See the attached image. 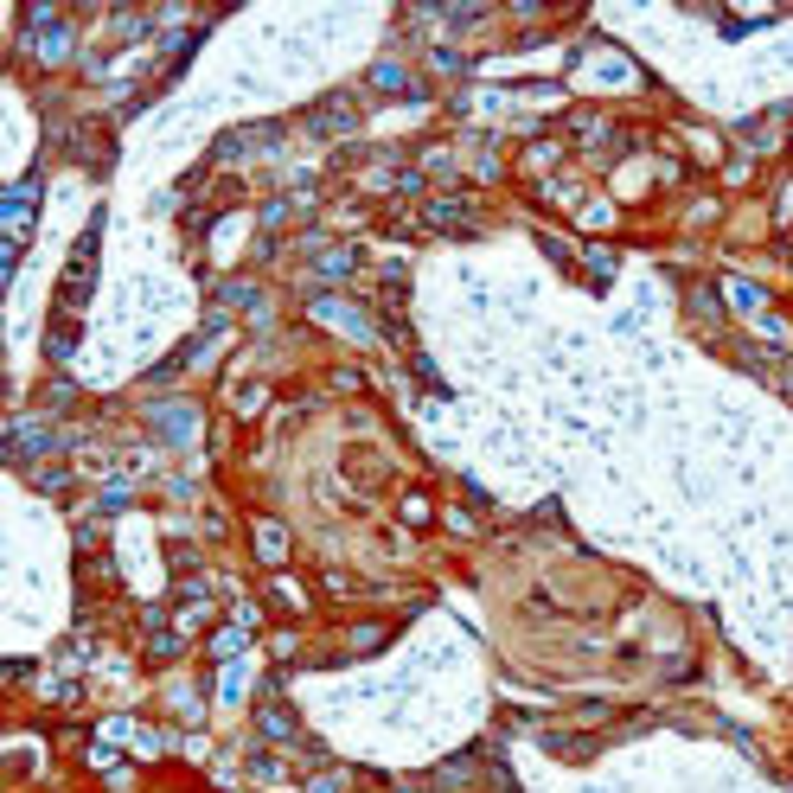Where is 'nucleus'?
I'll return each instance as SVG.
<instances>
[{
    "instance_id": "17",
    "label": "nucleus",
    "mask_w": 793,
    "mask_h": 793,
    "mask_svg": "<svg viewBox=\"0 0 793 793\" xmlns=\"http://www.w3.org/2000/svg\"><path fill=\"white\" fill-rule=\"evenodd\" d=\"M244 633H250V627H230V633H218V653H224V659H230V653H244Z\"/></svg>"
},
{
    "instance_id": "7",
    "label": "nucleus",
    "mask_w": 793,
    "mask_h": 793,
    "mask_svg": "<svg viewBox=\"0 0 793 793\" xmlns=\"http://www.w3.org/2000/svg\"><path fill=\"white\" fill-rule=\"evenodd\" d=\"M256 550H263V563H282V557H288V531L275 525V519H263V525H256Z\"/></svg>"
},
{
    "instance_id": "18",
    "label": "nucleus",
    "mask_w": 793,
    "mask_h": 793,
    "mask_svg": "<svg viewBox=\"0 0 793 793\" xmlns=\"http://www.w3.org/2000/svg\"><path fill=\"white\" fill-rule=\"evenodd\" d=\"M250 774H256V780H275V774H282V762H275V755H256Z\"/></svg>"
},
{
    "instance_id": "13",
    "label": "nucleus",
    "mask_w": 793,
    "mask_h": 793,
    "mask_svg": "<svg viewBox=\"0 0 793 793\" xmlns=\"http://www.w3.org/2000/svg\"><path fill=\"white\" fill-rule=\"evenodd\" d=\"M730 301H736L742 313H755V307H762V288H755V282H730Z\"/></svg>"
},
{
    "instance_id": "2",
    "label": "nucleus",
    "mask_w": 793,
    "mask_h": 793,
    "mask_svg": "<svg viewBox=\"0 0 793 793\" xmlns=\"http://www.w3.org/2000/svg\"><path fill=\"white\" fill-rule=\"evenodd\" d=\"M52 448H58V435H52L46 422L13 416V429H7V455H13V461H38V455H52Z\"/></svg>"
},
{
    "instance_id": "1",
    "label": "nucleus",
    "mask_w": 793,
    "mask_h": 793,
    "mask_svg": "<svg viewBox=\"0 0 793 793\" xmlns=\"http://www.w3.org/2000/svg\"><path fill=\"white\" fill-rule=\"evenodd\" d=\"M32 205H38V173H26L7 198H0V218H7V269L20 263L26 237H32Z\"/></svg>"
},
{
    "instance_id": "12",
    "label": "nucleus",
    "mask_w": 793,
    "mask_h": 793,
    "mask_svg": "<svg viewBox=\"0 0 793 793\" xmlns=\"http://www.w3.org/2000/svg\"><path fill=\"white\" fill-rule=\"evenodd\" d=\"M352 122H359L352 109H321V115H313V129H321V135H339V129H352Z\"/></svg>"
},
{
    "instance_id": "14",
    "label": "nucleus",
    "mask_w": 793,
    "mask_h": 793,
    "mask_svg": "<svg viewBox=\"0 0 793 793\" xmlns=\"http://www.w3.org/2000/svg\"><path fill=\"white\" fill-rule=\"evenodd\" d=\"M71 346H77V333H71V327H58V333L46 339V352H52V359H58V365L71 359Z\"/></svg>"
},
{
    "instance_id": "11",
    "label": "nucleus",
    "mask_w": 793,
    "mask_h": 793,
    "mask_svg": "<svg viewBox=\"0 0 793 793\" xmlns=\"http://www.w3.org/2000/svg\"><path fill=\"white\" fill-rule=\"evenodd\" d=\"M218 295H224V307H250V313H263V295H256L250 282H224Z\"/></svg>"
},
{
    "instance_id": "9",
    "label": "nucleus",
    "mask_w": 793,
    "mask_h": 793,
    "mask_svg": "<svg viewBox=\"0 0 793 793\" xmlns=\"http://www.w3.org/2000/svg\"><path fill=\"white\" fill-rule=\"evenodd\" d=\"M371 90L404 96V90H416V84H410V71H404V64H378V71H371Z\"/></svg>"
},
{
    "instance_id": "20",
    "label": "nucleus",
    "mask_w": 793,
    "mask_h": 793,
    "mask_svg": "<svg viewBox=\"0 0 793 793\" xmlns=\"http://www.w3.org/2000/svg\"><path fill=\"white\" fill-rule=\"evenodd\" d=\"M96 505H103V512H122V505H129V487H109V493H103Z\"/></svg>"
},
{
    "instance_id": "15",
    "label": "nucleus",
    "mask_w": 793,
    "mask_h": 793,
    "mask_svg": "<svg viewBox=\"0 0 793 793\" xmlns=\"http://www.w3.org/2000/svg\"><path fill=\"white\" fill-rule=\"evenodd\" d=\"M288 212H295V198H269V205H263V224H269V230H275V224H282V218H288Z\"/></svg>"
},
{
    "instance_id": "16",
    "label": "nucleus",
    "mask_w": 793,
    "mask_h": 793,
    "mask_svg": "<svg viewBox=\"0 0 793 793\" xmlns=\"http://www.w3.org/2000/svg\"><path fill=\"white\" fill-rule=\"evenodd\" d=\"M467 780H473V762H448L442 768V787H467Z\"/></svg>"
},
{
    "instance_id": "10",
    "label": "nucleus",
    "mask_w": 793,
    "mask_h": 793,
    "mask_svg": "<svg viewBox=\"0 0 793 793\" xmlns=\"http://www.w3.org/2000/svg\"><path fill=\"white\" fill-rule=\"evenodd\" d=\"M263 736H275V742H288V736H295V717H288L282 704H263Z\"/></svg>"
},
{
    "instance_id": "5",
    "label": "nucleus",
    "mask_w": 793,
    "mask_h": 793,
    "mask_svg": "<svg viewBox=\"0 0 793 793\" xmlns=\"http://www.w3.org/2000/svg\"><path fill=\"white\" fill-rule=\"evenodd\" d=\"M90 256H96V230L77 244V256H71V269H64V307L84 301V288H90Z\"/></svg>"
},
{
    "instance_id": "6",
    "label": "nucleus",
    "mask_w": 793,
    "mask_h": 793,
    "mask_svg": "<svg viewBox=\"0 0 793 793\" xmlns=\"http://www.w3.org/2000/svg\"><path fill=\"white\" fill-rule=\"evenodd\" d=\"M429 224L435 230H467V198H429Z\"/></svg>"
},
{
    "instance_id": "19",
    "label": "nucleus",
    "mask_w": 793,
    "mask_h": 793,
    "mask_svg": "<svg viewBox=\"0 0 793 793\" xmlns=\"http://www.w3.org/2000/svg\"><path fill=\"white\" fill-rule=\"evenodd\" d=\"M588 275H595V282H608V275H614V256L595 250V256H588Z\"/></svg>"
},
{
    "instance_id": "21",
    "label": "nucleus",
    "mask_w": 793,
    "mask_h": 793,
    "mask_svg": "<svg viewBox=\"0 0 793 793\" xmlns=\"http://www.w3.org/2000/svg\"><path fill=\"white\" fill-rule=\"evenodd\" d=\"M396 793H429V787H396Z\"/></svg>"
},
{
    "instance_id": "8",
    "label": "nucleus",
    "mask_w": 793,
    "mask_h": 793,
    "mask_svg": "<svg viewBox=\"0 0 793 793\" xmlns=\"http://www.w3.org/2000/svg\"><path fill=\"white\" fill-rule=\"evenodd\" d=\"M352 263H359V256H352V250H321V256H313V275H327V282H339V275H352Z\"/></svg>"
},
{
    "instance_id": "3",
    "label": "nucleus",
    "mask_w": 793,
    "mask_h": 793,
    "mask_svg": "<svg viewBox=\"0 0 793 793\" xmlns=\"http://www.w3.org/2000/svg\"><path fill=\"white\" fill-rule=\"evenodd\" d=\"M147 422H154L161 442H192L198 435V410L192 404H147Z\"/></svg>"
},
{
    "instance_id": "4",
    "label": "nucleus",
    "mask_w": 793,
    "mask_h": 793,
    "mask_svg": "<svg viewBox=\"0 0 793 793\" xmlns=\"http://www.w3.org/2000/svg\"><path fill=\"white\" fill-rule=\"evenodd\" d=\"M313 313H321L327 327H339V333H359V339L371 333V321H365V313L352 307V301H339V295H321V301H313Z\"/></svg>"
}]
</instances>
